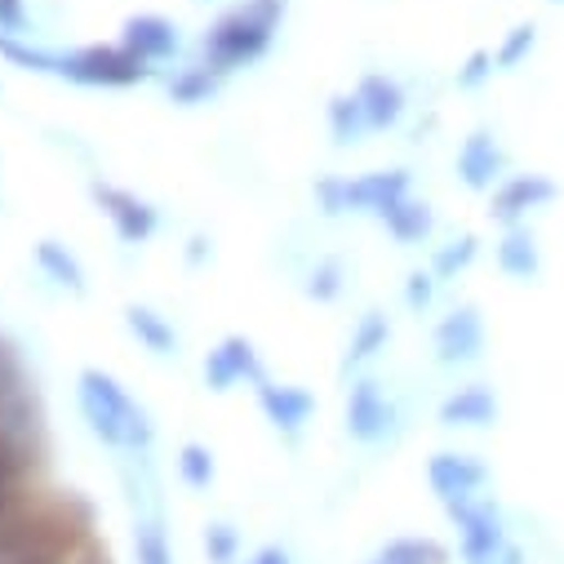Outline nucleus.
<instances>
[{"label": "nucleus", "instance_id": "obj_33", "mask_svg": "<svg viewBox=\"0 0 564 564\" xmlns=\"http://www.w3.org/2000/svg\"><path fill=\"white\" fill-rule=\"evenodd\" d=\"M0 36H32L28 0H0Z\"/></svg>", "mask_w": 564, "mask_h": 564}, {"label": "nucleus", "instance_id": "obj_15", "mask_svg": "<svg viewBox=\"0 0 564 564\" xmlns=\"http://www.w3.org/2000/svg\"><path fill=\"white\" fill-rule=\"evenodd\" d=\"M356 98H360V107H365V124H369V133H387V129H395L400 116H404V107H409L404 85H400L395 76H387V72H369V76H360Z\"/></svg>", "mask_w": 564, "mask_h": 564}, {"label": "nucleus", "instance_id": "obj_32", "mask_svg": "<svg viewBox=\"0 0 564 564\" xmlns=\"http://www.w3.org/2000/svg\"><path fill=\"white\" fill-rule=\"evenodd\" d=\"M338 294H343V267H338V262H321V267L312 271V280H307V299L329 303V299H338Z\"/></svg>", "mask_w": 564, "mask_h": 564}, {"label": "nucleus", "instance_id": "obj_30", "mask_svg": "<svg viewBox=\"0 0 564 564\" xmlns=\"http://www.w3.org/2000/svg\"><path fill=\"white\" fill-rule=\"evenodd\" d=\"M205 551H209V564H236L240 555V533L231 524H209L205 529Z\"/></svg>", "mask_w": 564, "mask_h": 564}, {"label": "nucleus", "instance_id": "obj_11", "mask_svg": "<svg viewBox=\"0 0 564 564\" xmlns=\"http://www.w3.org/2000/svg\"><path fill=\"white\" fill-rule=\"evenodd\" d=\"M432 347H436V360H441L445 369H458V365L480 360V351H485V316H480V307H471V303L454 307V312L436 325Z\"/></svg>", "mask_w": 564, "mask_h": 564}, {"label": "nucleus", "instance_id": "obj_31", "mask_svg": "<svg viewBox=\"0 0 564 564\" xmlns=\"http://www.w3.org/2000/svg\"><path fill=\"white\" fill-rule=\"evenodd\" d=\"M436 285H441V280L432 275V267H427V271H409V280H404V303H409V312H427V307L436 303Z\"/></svg>", "mask_w": 564, "mask_h": 564}, {"label": "nucleus", "instance_id": "obj_24", "mask_svg": "<svg viewBox=\"0 0 564 564\" xmlns=\"http://www.w3.org/2000/svg\"><path fill=\"white\" fill-rule=\"evenodd\" d=\"M378 564H449V551L436 538H395L382 546Z\"/></svg>", "mask_w": 564, "mask_h": 564}, {"label": "nucleus", "instance_id": "obj_5", "mask_svg": "<svg viewBox=\"0 0 564 564\" xmlns=\"http://www.w3.org/2000/svg\"><path fill=\"white\" fill-rule=\"evenodd\" d=\"M449 520L458 524V555H463V564H498V555L511 546L502 507L489 494L449 507Z\"/></svg>", "mask_w": 564, "mask_h": 564}, {"label": "nucleus", "instance_id": "obj_13", "mask_svg": "<svg viewBox=\"0 0 564 564\" xmlns=\"http://www.w3.org/2000/svg\"><path fill=\"white\" fill-rule=\"evenodd\" d=\"M454 170H458L463 187L494 192L502 183V174H507V152H502V143H498L489 129H476V133L463 138V148L454 156Z\"/></svg>", "mask_w": 564, "mask_h": 564}, {"label": "nucleus", "instance_id": "obj_16", "mask_svg": "<svg viewBox=\"0 0 564 564\" xmlns=\"http://www.w3.org/2000/svg\"><path fill=\"white\" fill-rule=\"evenodd\" d=\"M494 262L507 280H520V285H529V280H538L542 271V249H538V236L529 227H507L502 240L494 245Z\"/></svg>", "mask_w": 564, "mask_h": 564}, {"label": "nucleus", "instance_id": "obj_37", "mask_svg": "<svg viewBox=\"0 0 564 564\" xmlns=\"http://www.w3.org/2000/svg\"><path fill=\"white\" fill-rule=\"evenodd\" d=\"M551 6H564V0H551Z\"/></svg>", "mask_w": 564, "mask_h": 564}, {"label": "nucleus", "instance_id": "obj_36", "mask_svg": "<svg viewBox=\"0 0 564 564\" xmlns=\"http://www.w3.org/2000/svg\"><path fill=\"white\" fill-rule=\"evenodd\" d=\"M76 564H111V560H107V546H102V538H94V542L85 546V555H80Z\"/></svg>", "mask_w": 564, "mask_h": 564}, {"label": "nucleus", "instance_id": "obj_23", "mask_svg": "<svg viewBox=\"0 0 564 564\" xmlns=\"http://www.w3.org/2000/svg\"><path fill=\"white\" fill-rule=\"evenodd\" d=\"M36 262H41V271L54 280V285H63V290H72V294H85V267L67 253V245L41 240V245H36Z\"/></svg>", "mask_w": 564, "mask_h": 564}, {"label": "nucleus", "instance_id": "obj_27", "mask_svg": "<svg viewBox=\"0 0 564 564\" xmlns=\"http://www.w3.org/2000/svg\"><path fill=\"white\" fill-rule=\"evenodd\" d=\"M133 555H138V564H174V551H170V538L161 524H138Z\"/></svg>", "mask_w": 564, "mask_h": 564}, {"label": "nucleus", "instance_id": "obj_25", "mask_svg": "<svg viewBox=\"0 0 564 564\" xmlns=\"http://www.w3.org/2000/svg\"><path fill=\"white\" fill-rule=\"evenodd\" d=\"M476 253H480V240H476L471 231H463L458 240H449V245L436 249V258H432V275L441 280V285H445V280H458V275L476 262Z\"/></svg>", "mask_w": 564, "mask_h": 564}, {"label": "nucleus", "instance_id": "obj_20", "mask_svg": "<svg viewBox=\"0 0 564 564\" xmlns=\"http://www.w3.org/2000/svg\"><path fill=\"white\" fill-rule=\"evenodd\" d=\"M124 329L143 343L152 356H174L178 351V334H174V325L161 316V312H152V307H124Z\"/></svg>", "mask_w": 564, "mask_h": 564}, {"label": "nucleus", "instance_id": "obj_8", "mask_svg": "<svg viewBox=\"0 0 564 564\" xmlns=\"http://www.w3.org/2000/svg\"><path fill=\"white\" fill-rule=\"evenodd\" d=\"M258 382H267V365H262V351L249 338L231 334L205 356V387L209 391L227 395L236 387H258Z\"/></svg>", "mask_w": 564, "mask_h": 564}, {"label": "nucleus", "instance_id": "obj_12", "mask_svg": "<svg viewBox=\"0 0 564 564\" xmlns=\"http://www.w3.org/2000/svg\"><path fill=\"white\" fill-rule=\"evenodd\" d=\"M253 395H258V409L267 413V422L280 432V436H290V441H299L303 436V427L312 422V413H316V395L307 391V387H294V382H258L253 387Z\"/></svg>", "mask_w": 564, "mask_h": 564}, {"label": "nucleus", "instance_id": "obj_7", "mask_svg": "<svg viewBox=\"0 0 564 564\" xmlns=\"http://www.w3.org/2000/svg\"><path fill=\"white\" fill-rule=\"evenodd\" d=\"M89 196H94V205L102 209V218L116 227V236L124 240V245H148L152 236H156V227H161V214H156V205L152 200H143L138 192H129V187H116V183H89Z\"/></svg>", "mask_w": 564, "mask_h": 564}, {"label": "nucleus", "instance_id": "obj_19", "mask_svg": "<svg viewBox=\"0 0 564 564\" xmlns=\"http://www.w3.org/2000/svg\"><path fill=\"white\" fill-rule=\"evenodd\" d=\"M378 223H382V231H387L395 245H422V240L432 236V227H436V214H432L427 200L404 196V200H395Z\"/></svg>", "mask_w": 564, "mask_h": 564}, {"label": "nucleus", "instance_id": "obj_3", "mask_svg": "<svg viewBox=\"0 0 564 564\" xmlns=\"http://www.w3.org/2000/svg\"><path fill=\"white\" fill-rule=\"evenodd\" d=\"M54 76L80 89H133L156 76L152 63L129 54L120 41L116 45H80V50H58L54 54Z\"/></svg>", "mask_w": 564, "mask_h": 564}, {"label": "nucleus", "instance_id": "obj_17", "mask_svg": "<svg viewBox=\"0 0 564 564\" xmlns=\"http://www.w3.org/2000/svg\"><path fill=\"white\" fill-rule=\"evenodd\" d=\"M489 422H498V395L485 382L458 387L441 404V427H489Z\"/></svg>", "mask_w": 564, "mask_h": 564}, {"label": "nucleus", "instance_id": "obj_34", "mask_svg": "<svg viewBox=\"0 0 564 564\" xmlns=\"http://www.w3.org/2000/svg\"><path fill=\"white\" fill-rule=\"evenodd\" d=\"M94 542V538H89ZM89 542H80V546H50V551H32V555H19V560H6V564H76L80 555H85V546Z\"/></svg>", "mask_w": 564, "mask_h": 564}, {"label": "nucleus", "instance_id": "obj_4", "mask_svg": "<svg viewBox=\"0 0 564 564\" xmlns=\"http://www.w3.org/2000/svg\"><path fill=\"white\" fill-rule=\"evenodd\" d=\"M413 187V174L404 165H391V170H365L356 178H321L316 183V200L329 218L338 214H373L382 218L395 200H404Z\"/></svg>", "mask_w": 564, "mask_h": 564}, {"label": "nucleus", "instance_id": "obj_35", "mask_svg": "<svg viewBox=\"0 0 564 564\" xmlns=\"http://www.w3.org/2000/svg\"><path fill=\"white\" fill-rule=\"evenodd\" d=\"M249 564H294L290 560V551L285 546H262V551H253V560Z\"/></svg>", "mask_w": 564, "mask_h": 564}, {"label": "nucleus", "instance_id": "obj_9", "mask_svg": "<svg viewBox=\"0 0 564 564\" xmlns=\"http://www.w3.org/2000/svg\"><path fill=\"white\" fill-rule=\"evenodd\" d=\"M427 485L432 494L441 498V507H458V502H471L485 494L489 485V467L476 458V454H454V449H441L427 458Z\"/></svg>", "mask_w": 564, "mask_h": 564}, {"label": "nucleus", "instance_id": "obj_28", "mask_svg": "<svg viewBox=\"0 0 564 564\" xmlns=\"http://www.w3.org/2000/svg\"><path fill=\"white\" fill-rule=\"evenodd\" d=\"M178 471H183V480L192 489H209V480H214V454L205 445H183L178 449Z\"/></svg>", "mask_w": 564, "mask_h": 564}, {"label": "nucleus", "instance_id": "obj_1", "mask_svg": "<svg viewBox=\"0 0 564 564\" xmlns=\"http://www.w3.org/2000/svg\"><path fill=\"white\" fill-rule=\"evenodd\" d=\"M89 538H98L94 507L76 489H45L28 507L0 516V564L50 546H80Z\"/></svg>", "mask_w": 564, "mask_h": 564}, {"label": "nucleus", "instance_id": "obj_29", "mask_svg": "<svg viewBox=\"0 0 564 564\" xmlns=\"http://www.w3.org/2000/svg\"><path fill=\"white\" fill-rule=\"evenodd\" d=\"M494 72H498V67H494V50H471V54H467V63L458 67L454 85L471 94V89H480L485 80H494Z\"/></svg>", "mask_w": 564, "mask_h": 564}, {"label": "nucleus", "instance_id": "obj_18", "mask_svg": "<svg viewBox=\"0 0 564 564\" xmlns=\"http://www.w3.org/2000/svg\"><path fill=\"white\" fill-rule=\"evenodd\" d=\"M387 343H391V321H387L382 312H365V316L356 321L351 338H347V351H343V378L356 373V369H365L369 360H378V351H387Z\"/></svg>", "mask_w": 564, "mask_h": 564}, {"label": "nucleus", "instance_id": "obj_26", "mask_svg": "<svg viewBox=\"0 0 564 564\" xmlns=\"http://www.w3.org/2000/svg\"><path fill=\"white\" fill-rule=\"evenodd\" d=\"M533 45H538V23L529 19V23H516L507 36H502V45L494 50V67L498 72H516L529 54H533Z\"/></svg>", "mask_w": 564, "mask_h": 564}, {"label": "nucleus", "instance_id": "obj_6", "mask_svg": "<svg viewBox=\"0 0 564 564\" xmlns=\"http://www.w3.org/2000/svg\"><path fill=\"white\" fill-rule=\"evenodd\" d=\"M343 427L360 445H378L395 427V400L382 391L378 378H356L343 400Z\"/></svg>", "mask_w": 564, "mask_h": 564}, {"label": "nucleus", "instance_id": "obj_22", "mask_svg": "<svg viewBox=\"0 0 564 564\" xmlns=\"http://www.w3.org/2000/svg\"><path fill=\"white\" fill-rule=\"evenodd\" d=\"M325 116H329V133H334V143H338V148H351V143H365V138H369L365 107H360L356 89H351V94H334Z\"/></svg>", "mask_w": 564, "mask_h": 564}, {"label": "nucleus", "instance_id": "obj_10", "mask_svg": "<svg viewBox=\"0 0 564 564\" xmlns=\"http://www.w3.org/2000/svg\"><path fill=\"white\" fill-rule=\"evenodd\" d=\"M555 178L546 174H507L494 192H489V218L502 227H524V218L542 205L555 200Z\"/></svg>", "mask_w": 564, "mask_h": 564}, {"label": "nucleus", "instance_id": "obj_2", "mask_svg": "<svg viewBox=\"0 0 564 564\" xmlns=\"http://www.w3.org/2000/svg\"><path fill=\"white\" fill-rule=\"evenodd\" d=\"M285 10H290V0H245V6H236L205 32L196 63L209 67L214 76L231 80L236 72L253 67L271 50L280 23H285Z\"/></svg>", "mask_w": 564, "mask_h": 564}, {"label": "nucleus", "instance_id": "obj_21", "mask_svg": "<svg viewBox=\"0 0 564 564\" xmlns=\"http://www.w3.org/2000/svg\"><path fill=\"white\" fill-rule=\"evenodd\" d=\"M223 76H214L209 67H200V63H192V67H178L174 76H170V98L178 102V107H200V102H214L218 94H223Z\"/></svg>", "mask_w": 564, "mask_h": 564}, {"label": "nucleus", "instance_id": "obj_38", "mask_svg": "<svg viewBox=\"0 0 564 564\" xmlns=\"http://www.w3.org/2000/svg\"><path fill=\"white\" fill-rule=\"evenodd\" d=\"M373 564H378V560H373Z\"/></svg>", "mask_w": 564, "mask_h": 564}, {"label": "nucleus", "instance_id": "obj_14", "mask_svg": "<svg viewBox=\"0 0 564 564\" xmlns=\"http://www.w3.org/2000/svg\"><path fill=\"white\" fill-rule=\"evenodd\" d=\"M120 45L143 63H174L178 58V23L165 14H133L120 28Z\"/></svg>", "mask_w": 564, "mask_h": 564}]
</instances>
